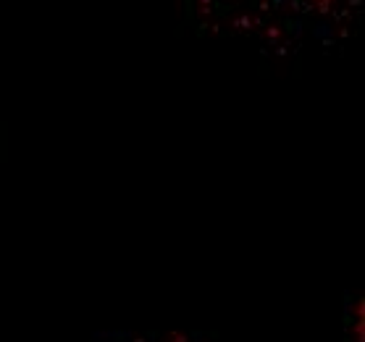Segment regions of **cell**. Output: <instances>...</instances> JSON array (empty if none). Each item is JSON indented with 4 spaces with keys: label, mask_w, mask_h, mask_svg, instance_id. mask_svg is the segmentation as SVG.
<instances>
[{
    "label": "cell",
    "mask_w": 365,
    "mask_h": 342,
    "mask_svg": "<svg viewBox=\"0 0 365 342\" xmlns=\"http://www.w3.org/2000/svg\"><path fill=\"white\" fill-rule=\"evenodd\" d=\"M344 329H347V342H365V303L360 298L349 301Z\"/></svg>",
    "instance_id": "2"
},
{
    "label": "cell",
    "mask_w": 365,
    "mask_h": 342,
    "mask_svg": "<svg viewBox=\"0 0 365 342\" xmlns=\"http://www.w3.org/2000/svg\"><path fill=\"white\" fill-rule=\"evenodd\" d=\"M95 342H205L190 332H103Z\"/></svg>",
    "instance_id": "1"
}]
</instances>
